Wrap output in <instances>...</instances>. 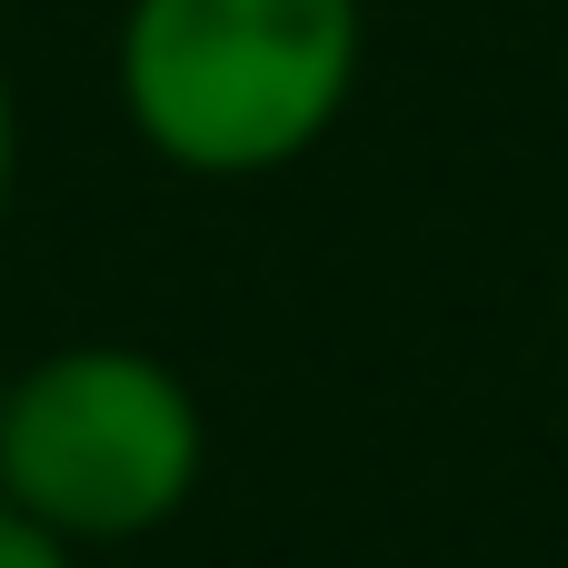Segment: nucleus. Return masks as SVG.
I'll return each mask as SVG.
<instances>
[{"label": "nucleus", "instance_id": "obj_1", "mask_svg": "<svg viewBox=\"0 0 568 568\" xmlns=\"http://www.w3.org/2000/svg\"><path fill=\"white\" fill-rule=\"evenodd\" d=\"M369 0H120V130L180 180H280L349 120Z\"/></svg>", "mask_w": 568, "mask_h": 568}, {"label": "nucleus", "instance_id": "obj_2", "mask_svg": "<svg viewBox=\"0 0 568 568\" xmlns=\"http://www.w3.org/2000/svg\"><path fill=\"white\" fill-rule=\"evenodd\" d=\"M210 479L200 389L140 339H60L0 379V499L50 539L130 549L160 539Z\"/></svg>", "mask_w": 568, "mask_h": 568}, {"label": "nucleus", "instance_id": "obj_3", "mask_svg": "<svg viewBox=\"0 0 568 568\" xmlns=\"http://www.w3.org/2000/svg\"><path fill=\"white\" fill-rule=\"evenodd\" d=\"M0 568H80V549H70V539H50L40 519H20V509L0 499Z\"/></svg>", "mask_w": 568, "mask_h": 568}, {"label": "nucleus", "instance_id": "obj_4", "mask_svg": "<svg viewBox=\"0 0 568 568\" xmlns=\"http://www.w3.org/2000/svg\"><path fill=\"white\" fill-rule=\"evenodd\" d=\"M10 200H20V90H10V60H0V230H10Z\"/></svg>", "mask_w": 568, "mask_h": 568}, {"label": "nucleus", "instance_id": "obj_5", "mask_svg": "<svg viewBox=\"0 0 568 568\" xmlns=\"http://www.w3.org/2000/svg\"><path fill=\"white\" fill-rule=\"evenodd\" d=\"M0 379H10V359H0Z\"/></svg>", "mask_w": 568, "mask_h": 568}]
</instances>
